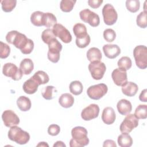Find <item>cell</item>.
<instances>
[{
	"label": "cell",
	"instance_id": "obj_1",
	"mask_svg": "<svg viewBox=\"0 0 147 147\" xmlns=\"http://www.w3.org/2000/svg\"><path fill=\"white\" fill-rule=\"evenodd\" d=\"M87 129L82 126H76L71 130L72 138L70 140L71 147H83L89 144Z\"/></svg>",
	"mask_w": 147,
	"mask_h": 147
},
{
	"label": "cell",
	"instance_id": "obj_2",
	"mask_svg": "<svg viewBox=\"0 0 147 147\" xmlns=\"http://www.w3.org/2000/svg\"><path fill=\"white\" fill-rule=\"evenodd\" d=\"M8 137L11 141L20 145L26 144L30 140L29 134L17 126L10 127L8 131Z\"/></svg>",
	"mask_w": 147,
	"mask_h": 147
},
{
	"label": "cell",
	"instance_id": "obj_3",
	"mask_svg": "<svg viewBox=\"0 0 147 147\" xmlns=\"http://www.w3.org/2000/svg\"><path fill=\"white\" fill-rule=\"evenodd\" d=\"M6 40L8 43L14 45L16 48L21 51L26 45L29 38L24 34L17 30H11L7 33Z\"/></svg>",
	"mask_w": 147,
	"mask_h": 147
},
{
	"label": "cell",
	"instance_id": "obj_4",
	"mask_svg": "<svg viewBox=\"0 0 147 147\" xmlns=\"http://www.w3.org/2000/svg\"><path fill=\"white\" fill-rule=\"evenodd\" d=\"M136 65L142 69L147 67V48L145 45L136 46L133 50Z\"/></svg>",
	"mask_w": 147,
	"mask_h": 147
},
{
	"label": "cell",
	"instance_id": "obj_5",
	"mask_svg": "<svg viewBox=\"0 0 147 147\" xmlns=\"http://www.w3.org/2000/svg\"><path fill=\"white\" fill-rule=\"evenodd\" d=\"M49 51L47 56L49 61L53 63H57L60 59V52L62 50V45L55 38L48 44Z\"/></svg>",
	"mask_w": 147,
	"mask_h": 147
},
{
	"label": "cell",
	"instance_id": "obj_6",
	"mask_svg": "<svg viewBox=\"0 0 147 147\" xmlns=\"http://www.w3.org/2000/svg\"><path fill=\"white\" fill-rule=\"evenodd\" d=\"M88 68L92 78L97 80H100L103 78L106 69L105 64L100 61L91 62L89 64Z\"/></svg>",
	"mask_w": 147,
	"mask_h": 147
},
{
	"label": "cell",
	"instance_id": "obj_7",
	"mask_svg": "<svg viewBox=\"0 0 147 147\" xmlns=\"http://www.w3.org/2000/svg\"><path fill=\"white\" fill-rule=\"evenodd\" d=\"M108 91V87L104 83H99L89 87L87 90L88 97L94 100H99L102 98Z\"/></svg>",
	"mask_w": 147,
	"mask_h": 147
},
{
	"label": "cell",
	"instance_id": "obj_8",
	"mask_svg": "<svg viewBox=\"0 0 147 147\" xmlns=\"http://www.w3.org/2000/svg\"><path fill=\"white\" fill-rule=\"evenodd\" d=\"M102 15L104 22L107 25H113L117 21L118 14L114 6L110 4H106L102 9Z\"/></svg>",
	"mask_w": 147,
	"mask_h": 147
},
{
	"label": "cell",
	"instance_id": "obj_9",
	"mask_svg": "<svg viewBox=\"0 0 147 147\" xmlns=\"http://www.w3.org/2000/svg\"><path fill=\"white\" fill-rule=\"evenodd\" d=\"M2 73L5 76L11 78L16 81L20 80L23 75L21 69L18 68L16 64L12 63H7L3 65Z\"/></svg>",
	"mask_w": 147,
	"mask_h": 147
},
{
	"label": "cell",
	"instance_id": "obj_10",
	"mask_svg": "<svg viewBox=\"0 0 147 147\" xmlns=\"http://www.w3.org/2000/svg\"><path fill=\"white\" fill-rule=\"evenodd\" d=\"M80 19L92 27H96L100 24L99 16L88 9L82 10L79 13Z\"/></svg>",
	"mask_w": 147,
	"mask_h": 147
},
{
	"label": "cell",
	"instance_id": "obj_11",
	"mask_svg": "<svg viewBox=\"0 0 147 147\" xmlns=\"http://www.w3.org/2000/svg\"><path fill=\"white\" fill-rule=\"evenodd\" d=\"M138 125V119L134 114H129L121 123L119 129L121 133H130Z\"/></svg>",
	"mask_w": 147,
	"mask_h": 147
},
{
	"label": "cell",
	"instance_id": "obj_12",
	"mask_svg": "<svg viewBox=\"0 0 147 147\" xmlns=\"http://www.w3.org/2000/svg\"><path fill=\"white\" fill-rule=\"evenodd\" d=\"M55 36L59 37L63 42L69 43L72 41V36L69 31L60 24H56L52 29Z\"/></svg>",
	"mask_w": 147,
	"mask_h": 147
},
{
	"label": "cell",
	"instance_id": "obj_13",
	"mask_svg": "<svg viewBox=\"0 0 147 147\" xmlns=\"http://www.w3.org/2000/svg\"><path fill=\"white\" fill-rule=\"evenodd\" d=\"M2 119L4 125L8 127L17 126L20 123L19 117L11 110H5L2 114Z\"/></svg>",
	"mask_w": 147,
	"mask_h": 147
},
{
	"label": "cell",
	"instance_id": "obj_14",
	"mask_svg": "<svg viewBox=\"0 0 147 147\" xmlns=\"http://www.w3.org/2000/svg\"><path fill=\"white\" fill-rule=\"evenodd\" d=\"M99 113V107L96 104H91L85 107L81 113V117L84 121H90L97 118Z\"/></svg>",
	"mask_w": 147,
	"mask_h": 147
},
{
	"label": "cell",
	"instance_id": "obj_15",
	"mask_svg": "<svg viewBox=\"0 0 147 147\" xmlns=\"http://www.w3.org/2000/svg\"><path fill=\"white\" fill-rule=\"evenodd\" d=\"M114 83L118 86H122L127 82V72L119 68H115L111 74Z\"/></svg>",
	"mask_w": 147,
	"mask_h": 147
},
{
	"label": "cell",
	"instance_id": "obj_16",
	"mask_svg": "<svg viewBox=\"0 0 147 147\" xmlns=\"http://www.w3.org/2000/svg\"><path fill=\"white\" fill-rule=\"evenodd\" d=\"M105 55L109 59H113L121 53L120 48L116 44H106L103 47Z\"/></svg>",
	"mask_w": 147,
	"mask_h": 147
},
{
	"label": "cell",
	"instance_id": "obj_17",
	"mask_svg": "<svg viewBox=\"0 0 147 147\" xmlns=\"http://www.w3.org/2000/svg\"><path fill=\"white\" fill-rule=\"evenodd\" d=\"M116 115L114 110L111 107H105L102 114V119L106 125L113 124L115 120Z\"/></svg>",
	"mask_w": 147,
	"mask_h": 147
},
{
	"label": "cell",
	"instance_id": "obj_18",
	"mask_svg": "<svg viewBox=\"0 0 147 147\" xmlns=\"http://www.w3.org/2000/svg\"><path fill=\"white\" fill-rule=\"evenodd\" d=\"M118 111L122 115H127L132 110V105L130 101L125 99L119 100L117 105Z\"/></svg>",
	"mask_w": 147,
	"mask_h": 147
},
{
	"label": "cell",
	"instance_id": "obj_19",
	"mask_svg": "<svg viewBox=\"0 0 147 147\" xmlns=\"http://www.w3.org/2000/svg\"><path fill=\"white\" fill-rule=\"evenodd\" d=\"M122 93L127 96H134L138 90V87L137 84L132 82H127L122 86Z\"/></svg>",
	"mask_w": 147,
	"mask_h": 147
},
{
	"label": "cell",
	"instance_id": "obj_20",
	"mask_svg": "<svg viewBox=\"0 0 147 147\" xmlns=\"http://www.w3.org/2000/svg\"><path fill=\"white\" fill-rule=\"evenodd\" d=\"M38 86V84L31 77L29 79L24 82L22 88L25 93L28 94H33L37 91Z\"/></svg>",
	"mask_w": 147,
	"mask_h": 147
},
{
	"label": "cell",
	"instance_id": "obj_21",
	"mask_svg": "<svg viewBox=\"0 0 147 147\" xmlns=\"http://www.w3.org/2000/svg\"><path fill=\"white\" fill-rule=\"evenodd\" d=\"M59 103L60 105L64 108H69L72 107L74 103V98L69 93H64L61 94L59 97Z\"/></svg>",
	"mask_w": 147,
	"mask_h": 147
},
{
	"label": "cell",
	"instance_id": "obj_22",
	"mask_svg": "<svg viewBox=\"0 0 147 147\" xmlns=\"http://www.w3.org/2000/svg\"><path fill=\"white\" fill-rule=\"evenodd\" d=\"M20 68L23 74L29 75L34 69V64L33 61L29 58L23 59L20 64Z\"/></svg>",
	"mask_w": 147,
	"mask_h": 147
},
{
	"label": "cell",
	"instance_id": "obj_23",
	"mask_svg": "<svg viewBox=\"0 0 147 147\" xmlns=\"http://www.w3.org/2000/svg\"><path fill=\"white\" fill-rule=\"evenodd\" d=\"M17 105L18 109L22 111H29L32 106L30 99L25 96H20L17 100Z\"/></svg>",
	"mask_w": 147,
	"mask_h": 147
},
{
	"label": "cell",
	"instance_id": "obj_24",
	"mask_svg": "<svg viewBox=\"0 0 147 147\" xmlns=\"http://www.w3.org/2000/svg\"><path fill=\"white\" fill-rule=\"evenodd\" d=\"M102 57V53L98 48L92 47L87 52V58L90 62L100 61Z\"/></svg>",
	"mask_w": 147,
	"mask_h": 147
},
{
	"label": "cell",
	"instance_id": "obj_25",
	"mask_svg": "<svg viewBox=\"0 0 147 147\" xmlns=\"http://www.w3.org/2000/svg\"><path fill=\"white\" fill-rule=\"evenodd\" d=\"M117 142L121 147H130L133 144L131 137L126 133H122L118 137Z\"/></svg>",
	"mask_w": 147,
	"mask_h": 147
},
{
	"label": "cell",
	"instance_id": "obj_26",
	"mask_svg": "<svg viewBox=\"0 0 147 147\" xmlns=\"http://www.w3.org/2000/svg\"><path fill=\"white\" fill-rule=\"evenodd\" d=\"M41 94L44 99L51 100L57 94V90L53 86H47L42 88Z\"/></svg>",
	"mask_w": 147,
	"mask_h": 147
},
{
	"label": "cell",
	"instance_id": "obj_27",
	"mask_svg": "<svg viewBox=\"0 0 147 147\" xmlns=\"http://www.w3.org/2000/svg\"><path fill=\"white\" fill-rule=\"evenodd\" d=\"M32 78L38 84V85L47 83L49 80L48 75L43 71H38L32 76Z\"/></svg>",
	"mask_w": 147,
	"mask_h": 147
},
{
	"label": "cell",
	"instance_id": "obj_28",
	"mask_svg": "<svg viewBox=\"0 0 147 147\" xmlns=\"http://www.w3.org/2000/svg\"><path fill=\"white\" fill-rule=\"evenodd\" d=\"M44 13L40 11L33 12L30 16V21L34 26H44Z\"/></svg>",
	"mask_w": 147,
	"mask_h": 147
},
{
	"label": "cell",
	"instance_id": "obj_29",
	"mask_svg": "<svg viewBox=\"0 0 147 147\" xmlns=\"http://www.w3.org/2000/svg\"><path fill=\"white\" fill-rule=\"evenodd\" d=\"M73 32L76 38H81L85 37L88 34L87 32V28L84 24L81 23H77L74 25L73 27Z\"/></svg>",
	"mask_w": 147,
	"mask_h": 147
},
{
	"label": "cell",
	"instance_id": "obj_30",
	"mask_svg": "<svg viewBox=\"0 0 147 147\" xmlns=\"http://www.w3.org/2000/svg\"><path fill=\"white\" fill-rule=\"evenodd\" d=\"M57 24V19L52 13H45L44 14V26L46 28H53Z\"/></svg>",
	"mask_w": 147,
	"mask_h": 147
},
{
	"label": "cell",
	"instance_id": "obj_31",
	"mask_svg": "<svg viewBox=\"0 0 147 147\" xmlns=\"http://www.w3.org/2000/svg\"><path fill=\"white\" fill-rule=\"evenodd\" d=\"M69 88L70 92L75 95H79L81 94L83 90L82 83L78 80L72 81L70 83Z\"/></svg>",
	"mask_w": 147,
	"mask_h": 147
},
{
	"label": "cell",
	"instance_id": "obj_32",
	"mask_svg": "<svg viewBox=\"0 0 147 147\" xmlns=\"http://www.w3.org/2000/svg\"><path fill=\"white\" fill-rule=\"evenodd\" d=\"M117 65L118 68L126 71L131 67L132 62L130 57L127 56H123L118 61Z\"/></svg>",
	"mask_w": 147,
	"mask_h": 147
},
{
	"label": "cell",
	"instance_id": "obj_33",
	"mask_svg": "<svg viewBox=\"0 0 147 147\" xmlns=\"http://www.w3.org/2000/svg\"><path fill=\"white\" fill-rule=\"evenodd\" d=\"M76 1L74 0H62L60 3V9L62 11L68 13L72 11Z\"/></svg>",
	"mask_w": 147,
	"mask_h": 147
},
{
	"label": "cell",
	"instance_id": "obj_34",
	"mask_svg": "<svg viewBox=\"0 0 147 147\" xmlns=\"http://www.w3.org/2000/svg\"><path fill=\"white\" fill-rule=\"evenodd\" d=\"M134 115L138 119H146L147 117V105H139L136 109Z\"/></svg>",
	"mask_w": 147,
	"mask_h": 147
},
{
	"label": "cell",
	"instance_id": "obj_35",
	"mask_svg": "<svg viewBox=\"0 0 147 147\" xmlns=\"http://www.w3.org/2000/svg\"><path fill=\"white\" fill-rule=\"evenodd\" d=\"M2 9L5 12H11L16 7L17 4L16 0H3L1 1Z\"/></svg>",
	"mask_w": 147,
	"mask_h": 147
},
{
	"label": "cell",
	"instance_id": "obj_36",
	"mask_svg": "<svg viewBox=\"0 0 147 147\" xmlns=\"http://www.w3.org/2000/svg\"><path fill=\"white\" fill-rule=\"evenodd\" d=\"M55 38H56V36H55L52 29L50 28H47L42 32V40L44 43L47 44H48L51 42V41Z\"/></svg>",
	"mask_w": 147,
	"mask_h": 147
},
{
	"label": "cell",
	"instance_id": "obj_37",
	"mask_svg": "<svg viewBox=\"0 0 147 147\" xmlns=\"http://www.w3.org/2000/svg\"><path fill=\"white\" fill-rule=\"evenodd\" d=\"M126 7L131 13H136L140 9V1L138 0H127L126 1Z\"/></svg>",
	"mask_w": 147,
	"mask_h": 147
},
{
	"label": "cell",
	"instance_id": "obj_38",
	"mask_svg": "<svg viewBox=\"0 0 147 147\" xmlns=\"http://www.w3.org/2000/svg\"><path fill=\"white\" fill-rule=\"evenodd\" d=\"M137 25L141 28H145L147 26L146 11H141L137 16L136 19Z\"/></svg>",
	"mask_w": 147,
	"mask_h": 147
},
{
	"label": "cell",
	"instance_id": "obj_39",
	"mask_svg": "<svg viewBox=\"0 0 147 147\" xmlns=\"http://www.w3.org/2000/svg\"><path fill=\"white\" fill-rule=\"evenodd\" d=\"M0 57L1 59L7 58L10 53V48L6 43L0 42Z\"/></svg>",
	"mask_w": 147,
	"mask_h": 147
},
{
	"label": "cell",
	"instance_id": "obj_40",
	"mask_svg": "<svg viewBox=\"0 0 147 147\" xmlns=\"http://www.w3.org/2000/svg\"><path fill=\"white\" fill-rule=\"evenodd\" d=\"M103 37L107 42H111L115 39L116 33L112 29H106L103 32Z\"/></svg>",
	"mask_w": 147,
	"mask_h": 147
},
{
	"label": "cell",
	"instance_id": "obj_41",
	"mask_svg": "<svg viewBox=\"0 0 147 147\" xmlns=\"http://www.w3.org/2000/svg\"><path fill=\"white\" fill-rule=\"evenodd\" d=\"M91 38L89 34H87L85 37L76 39V44L80 48H84L88 46L90 42Z\"/></svg>",
	"mask_w": 147,
	"mask_h": 147
},
{
	"label": "cell",
	"instance_id": "obj_42",
	"mask_svg": "<svg viewBox=\"0 0 147 147\" xmlns=\"http://www.w3.org/2000/svg\"><path fill=\"white\" fill-rule=\"evenodd\" d=\"M34 48V42L33 41L29 38L28 41L26 44V45L25 46V47L21 50V52L25 55H28L30 54Z\"/></svg>",
	"mask_w": 147,
	"mask_h": 147
},
{
	"label": "cell",
	"instance_id": "obj_43",
	"mask_svg": "<svg viewBox=\"0 0 147 147\" xmlns=\"http://www.w3.org/2000/svg\"><path fill=\"white\" fill-rule=\"evenodd\" d=\"M60 131V127L56 124H52L49 126L48 128V133L52 136H55L59 134Z\"/></svg>",
	"mask_w": 147,
	"mask_h": 147
},
{
	"label": "cell",
	"instance_id": "obj_44",
	"mask_svg": "<svg viewBox=\"0 0 147 147\" xmlns=\"http://www.w3.org/2000/svg\"><path fill=\"white\" fill-rule=\"evenodd\" d=\"M102 0H89L88 1V5L93 8V9H96L98 8L101 4L103 3Z\"/></svg>",
	"mask_w": 147,
	"mask_h": 147
},
{
	"label": "cell",
	"instance_id": "obj_45",
	"mask_svg": "<svg viewBox=\"0 0 147 147\" xmlns=\"http://www.w3.org/2000/svg\"><path fill=\"white\" fill-rule=\"evenodd\" d=\"M147 90L146 89H144L143 90L141 94H140L139 96V99L141 101V102H147Z\"/></svg>",
	"mask_w": 147,
	"mask_h": 147
},
{
	"label": "cell",
	"instance_id": "obj_46",
	"mask_svg": "<svg viewBox=\"0 0 147 147\" xmlns=\"http://www.w3.org/2000/svg\"><path fill=\"white\" fill-rule=\"evenodd\" d=\"M103 146H113V147H116L117 145L115 144V142L112 140H106L104 141Z\"/></svg>",
	"mask_w": 147,
	"mask_h": 147
},
{
	"label": "cell",
	"instance_id": "obj_47",
	"mask_svg": "<svg viewBox=\"0 0 147 147\" xmlns=\"http://www.w3.org/2000/svg\"><path fill=\"white\" fill-rule=\"evenodd\" d=\"M56 146H63V147H65L66 145L63 142V141H56L54 145H53V147H56Z\"/></svg>",
	"mask_w": 147,
	"mask_h": 147
},
{
	"label": "cell",
	"instance_id": "obj_48",
	"mask_svg": "<svg viewBox=\"0 0 147 147\" xmlns=\"http://www.w3.org/2000/svg\"><path fill=\"white\" fill-rule=\"evenodd\" d=\"M37 146H47V147H48L49 145L45 142H40L37 145Z\"/></svg>",
	"mask_w": 147,
	"mask_h": 147
}]
</instances>
